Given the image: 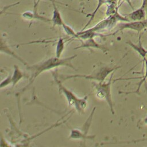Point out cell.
I'll return each instance as SVG.
<instances>
[{
	"mask_svg": "<svg viewBox=\"0 0 147 147\" xmlns=\"http://www.w3.org/2000/svg\"><path fill=\"white\" fill-rule=\"evenodd\" d=\"M147 141V138H143V139H140V140H134L132 141L131 142H141V141Z\"/></svg>",
	"mask_w": 147,
	"mask_h": 147,
	"instance_id": "7402d4cb",
	"label": "cell"
},
{
	"mask_svg": "<svg viewBox=\"0 0 147 147\" xmlns=\"http://www.w3.org/2000/svg\"><path fill=\"white\" fill-rule=\"evenodd\" d=\"M144 122H145V123H146V124H147V117L145 119V120H144Z\"/></svg>",
	"mask_w": 147,
	"mask_h": 147,
	"instance_id": "603a6c76",
	"label": "cell"
},
{
	"mask_svg": "<svg viewBox=\"0 0 147 147\" xmlns=\"http://www.w3.org/2000/svg\"><path fill=\"white\" fill-rule=\"evenodd\" d=\"M126 43L131 47L134 51H136L142 59L146 57V55H147V50L145 49L142 46L141 40V36L139 37L138 42L137 44H134L131 41H127L126 42Z\"/></svg>",
	"mask_w": 147,
	"mask_h": 147,
	"instance_id": "ba28073f",
	"label": "cell"
},
{
	"mask_svg": "<svg viewBox=\"0 0 147 147\" xmlns=\"http://www.w3.org/2000/svg\"><path fill=\"white\" fill-rule=\"evenodd\" d=\"M82 44L80 46L75 48V49H79L80 48H96L102 50L103 51H106L107 49L104 46H102L99 44H98L94 40V38H90L84 40H81Z\"/></svg>",
	"mask_w": 147,
	"mask_h": 147,
	"instance_id": "8992f818",
	"label": "cell"
},
{
	"mask_svg": "<svg viewBox=\"0 0 147 147\" xmlns=\"http://www.w3.org/2000/svg\"><path fill=\"white\" fill-rule=\"evenodd\" d=\"M95 136H87L84 131H82L78 129H72L71 131V134L69 136V138L74 140H92L95 137Z\"/></svg>",
	"mask_w": 147,
	"mask_h": 147,
	"instance_id": "4fadbf2b",
	"label": "cell"
},
{
	"mask_svg": "<svg viewBox=\"0 0 147 147\" xmlns=\"http://www.w3.org/2000/svg\"><path fill=\"white\" fill-rule=\"evenodd\" d=\"M146 28H147V19L141 21H131L119 24V29L115 33L111 34H115L118 32L125 29H130L140 33Z\"/></svg>",
	"mask_w": 147,
	"mask_h": 147,
	"instance_id": "5b68a950",
	"label": "cell"
},
{
	"mask_svg": "<svg viewBox=\"0 0 147 147\" xmlns=\"http://www.w3.org/2000/svg\"><path fill=\"white\" fill-rule=\"evenodd\" d=\"M106 3H108V4L115 3V4H117V0H98V3H97V6H96V8L93 11V12L91 14H90V20H88V21L87 22V24L85 25V26H84V28L82 30H84V29H86L87 28V27L90 25V24L91 23L92 20L94 19L96 13L99 10V9L100 8V7L102 5H103L104 4H106Z\"/></svg>",
	"mask_w": 147,
	"mask_h": 147,
	"instance_id": "7c38bea8",
	"label": "cell"
},
{
	"mask_svg": "<svg viewBox=\"0 0 147 147\" xmlns=\"http://www.w3.org/2000/svg\"><path fill=\"white\" fill-rule=\"evenodd\" d=\"M24 77L23 73L21 71L19 67L17 65H14V72L13 75H11V80L13 86H14L17 84L18 82Z\"/></svg>",
	"mask_w": 147,
	"mask_h": 147,
	"instance_id": "9a60e30c",
	"label": "cell"
},
{
	"mask_svg": "<svg viewBox=\"0 0 147 147\" xmlns=\"http://www.w3.org/2000/svg\"><path fill=\"white\" fill-rule=\"evenodd\" d=\"M41 0H33L34 3H33V11H37V7Z\"/></svg>",
	"mask_w": 147,
	"mask_h": 147,
	"instance_id": "ffe728a7",
	"label": "cell"
},
{
	"mask_svg": "<svg viewBox=\"0 0 147 147\" xmlns=\"http://www.w3.org/2000/svg\"><path fill=\"white\" fill-rule=\"evenodd\" d=\"M53 5V14L52 17L51 18V22L53 23V26H63L64 24L61 16V14L57 7L54 1H52Z\"/></svg>",
	"mask_w": 147,
	"mask_h": 147,
	"instance_id": "30bf717a",
	"label": "cell"
},
{
	"mask_svg": "<svg viewBox=\"0 0 147 147\" xmlns=\"http://www.w3.org/2000/svg\"><path fill=\"white\" fill-rule=\"evenodd\" d=\"M1 52H4L5 53H6L10 56H11L12 57L16 58V59L19 60L20 62L23 63L24 65H27V63L22 59H21L20 57H19L18 55H16L14 51H13L12 50L10 49V48L9 47V46L6 44L5 40H3L2 38H1Z\"/></svg>",
	"mask_w": 147,
	"mask_h": 147,
	"instance_id": "8fae6325",
	"label": "cell"
},
{
	"mask_svg": "<svg viewBox=\"0 0 147 147\" xmlns=\"http://www.w3.org/2000/svg\"><path fill=\"white\" fill-rule=\"evenodd\" d=\"M10 83H12V80H11V76L9 75L6 78H5L3 81L1 82V85H0V88H2L7 85L10 84Z\"/></svg>",
	"mask_w": 147,
	"mask_h": 147,
	"instance_id": "d6986e66",
	"label": "cell"
},
{
	"mask_svg": "<svg viewBox=\"0 0 147 147\" xmlns=\"http://www.w3.org/2000/svg\"><path fill=\"white\" fill-rule=\"evenodd\" d=\"M120 66H115L113 67H103L96 71H94L90 75H69L64 77V80H67L72 78H84L90 80H95L99 82H103L105 78L110 74L115 71L118 68H120Z\"/></svg>",
	"mask_w": 147,
	"mask_h": 147,
	"instance_id": "277c9868",
	"label": "cell"
},
{
	"mask_svg": "<svg viewBox=\"0 0 147 147\" xmlns=\"http://www.w3.org/2000/svg\"><path fill=\"white\" fill-rule=\"evenodd\" d=\"M65 46V41L64 39L62 37H59L57 41L56 47V52L55 56L57 57H60L61 55L62 54Z\"/></svg>",
	"mask_w": 147,
	"mask_h": 147,
	"instance_id": "2e32d148",
	"label": "cell"
},
{
	"mask_svg": "<svg viewBox=\"0 0 147 147\" xmlns=\"http://www.w3.org/2000/svg\"><path fill=\"white\" fill-rule=\"evenodd\" d=\"M145 10L140 7L139 9L134 10L132 12L128 14L126 17L129 20L134 21L145 20Z\"/></svg>",
	"mask_w": 147,
	"mask_h": 147,
	"instance_id": "9c48e42d",
	"label": "cell"
},
{
	"mask_svg": "<svg viewBox=\"0 0 147 147\" xmlns=\"http://www.w3.org/2000/svg\"><path fill=\"white\" fill-rule=\"evenodd\" d=\"M115 71L111 73L110 79L107 82H98L93 83L94 87L95 90L96 96L102 100L106 101L109 105L110 111L113 114H114L113 103L111 94V85L112 83L113 76Z\"/></svg>",
	"mask_w": 147,
	"mask_h": 147,
	"instance_id": "3957f363",
	"label": "cell"
},
{
	"mask_svg": "<svg viewBox=\"0 0 147 147\" xmlns=\"http://www.w3.org/2000/svg\"><path fill=\"white\" fill-rule=\"evenodd\" d=\"M52 74L55 81L58 86L59 91L64 94L68 105L74 108L79 113H83L84 110L87 106V96H86L83 98H78L74 94V92L67 89L62 84L58 79V76L56 74V72H52Z\"/></svg>",
	"mask_w": 147,
	"mask_h": 147,
	"instance_id": "7a4b0ae2",
	"label": "cell"
},
{
	"mask_svg": "<svg viewBox=\"0 0 147 147\" xmlns=\"http://www.w3.org/2000/svg\"><path fill=\"white\" fill-rule=\"evenodd\" d=\"M143 61L145 64V74L142 76L141 77H140L138 78L141 79V80L137 83V85H138V87L137 88V89L134 91H131V92H122V93H125L126 94H137L138 95H140V88H141V87L142 86V84L145 82V80H146L147 79V59L146 57H145L144 59H143Z\"/></svg>",
	"mask_w": 147,
	"mask_h": 147,
	"instance_id": "5bb4252c",
	"label": "cell"
},
{
	"mask_svg": "<svg viewBox=\"0 0 147 147\" xmlns=\"http://www.w3.org/2000/svg\"><path fill=\"white\" fill-rule=\"evenodd\" d=\"M116 5L117 4L115 3L109 4L107 8L106 12V15L107 16V17H109L114 14L116 12V11L118 9V7H116Z\"/></svg>",
	"mask_w": 147,
	"mask_h": 147,
	"instance_id": "ac0fdd59",
	"label": "cell"
},
{
	"mask_svg": "<svg viewBox=\"0 0 147 147\" xmlns=\"http://www.w3.org/2000/svg\"><path fill=\"white\" fill-rule=\"evenodd\" d=\"M77 56L76 55L67 57L65 58L52 57H50L44 61L39 63L38 64H34L31 66H28L27 67L28 69L32 73V76L29 80V84L25 87L24 91L30 84H32L36 78L41 73L44 71L50 70L52 68H57L60 66H66L71 68L72 69L76 70L75 67L72 64V60H74Z\"/></svg>",
	"mask_w": 147,
	"mask_h": 147,
	"instance_id": "6da1fadb",
	"label": "cell"
},
{
	"mask_svg": "<svg viewBox=\"0 0 147 147\" xmlns=\"http://www.w3.org/2000/svg\"><path fill=\"white\" fill-rule=\"evenodd\" d=\"M21 16L27 20H33L34 19L39 20L45 22H50L51 21V20H49L46 17H44L43 16H41L39 15L37 13V11H26L22 13H21Z\"/></svg>",
	"mask_w": 147,
	"mask_h": 147,
	"instance_id": "52a82bcc",
	"label": "cell"
},
{
	"mask_svg": "<svg viewBox=\"0 0 147 147\" xmlns=\"http://www.w3.org/2000/svg\"><path fill=\"white\" fill-rule=\"evenodd\" d=\"M141 7L144 9L145 11L147 10V0H142V3Z\"/></svg>",
	"mask_w": 147,
	"mask_h": 147,
	"instance_id": "44dd1931",
	"label": "cell"
},
{
	"mask_svg": "<svg viewBox=\"0 0 147 147\" xmlns=\"http://www.w3.org/2000/svg\"><path fill=\"white\" fill-rule=\"evenodd\" d=\"M63 28L65 32V33L68 35L71 36L72 38H75L76 36L77 32H76L71 26L68 25H66L65 23L63 25Z\"/></svg>",
	"mask_w": 147,
	"mask_h": 147,
	"instance_id": "e0dca14e",
	"label": "cell"
}]
</instances>
